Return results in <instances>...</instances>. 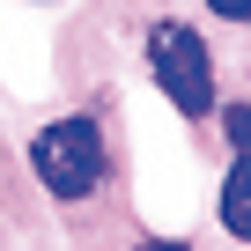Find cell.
Listing matches in <instances>:
<instances>
[{
	"instance_id": "7a4b0ae2",
	"label": "cell",
	"mask_w": 251,
	"mask_h": 251,
	"mask_svg": "<svg viewBox=\"0 0 251 251\" xmlns=\"http://www.w3.org/2000/svg\"><path fill=\"white\" fill-rule=\"evenodd\" d=\"M148 74L185 118L214 111V59H207V37L192 23H155L148 30Z\"/></svg>"
},
{
	"instance_id": "3957f363",
	"label": "cell",
	"mask_w": 251,
	"mask_h": 251,
	"mask_svg": "<svg viewBox=\"0 0 251 251\" xmlns=\"http://www.w3.org/2000/svg\"><path fill=\"white\" fill-rule=\"evenodd\" d=\"M222 222H229V236H251V207H244V148H236V163H229V177H222Z\"/></svg>"
},
{
	"instance_id": "277c9868",
	"label": "cell",
	"mask_w": 251,
	"mask_h": 251,
	"mask_svg": "<svg viewBox=\"0 0 251 251\" xmlns=\"http://www.w3.org/2000/svg\"><path fill=\"white\" fill-rule=\"evenodd\" d=\"M207 8H214L222 23H244V15H251V0H207Z\"/></svg>"
},
{
	"instance_id": "5b68a950",
	"label": "cell",
	"mask_w": 251,
	"mask_h": 251,
	"mask_svg": "<svg viewBox=\"0 0 251 251\" xmlns=\"http://www.w3.org/2000/svg\"><path fill=\"white\" fill-rule=\"evenodd\" d=\"M141 251H185V244H141Z\"/></svg>"
},
{
	"instance_id": "6da1fadb",
	"label": "cell",
	"mask_w": 251,
	"mask_h": 251,
	"mask_svg": "<svg viewBox=\"0 0 251 251\" xmlns=\"http://www.w3.org/2000/svg\"><path fill=\"white\" fill-rule=\"evenodd\" d=\"M30 170H37V185L52 200H89L103 185V133H96V118H52L30 141Z\"/></svg>"
}]
</instances>
